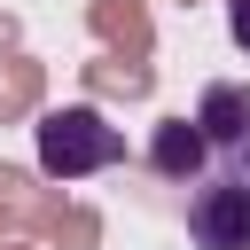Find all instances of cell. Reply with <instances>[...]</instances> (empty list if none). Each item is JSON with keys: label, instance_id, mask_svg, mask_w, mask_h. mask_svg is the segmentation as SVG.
Returning <instances> with one entry per match:
<instances>
[{"label": "cell", "instance_id": "3957f363", "mask_svg": "<svg viewBox=\"0 0 250 250\" xmlns=\"http://www.w3.org/2000/svg\"><path fill=\"white\" fill-rule=\"evenodd\" d=\"M148 164H156L164 180L195 188V180H203V164H211V133H203V117H164V125H156V141H148Z\"/></svg>", "mask_w": 250, "mask_h": 250}, {"label": "cell", "instance_id": "5b68a950", "mask_svg": "<svg viewBox=\"0 0 250 250\" xmlns=\"http://www.w3.org/2000/svg\"><path fill=\"white\" fill-rule=\"evenodd\" d=\"M227 31H234V47L250 55V0H227Z\"/></svg>", "mask_w": 250, "mask_h": 250}, {"label": "cell", "instance_id": "277c9868", "mask_svg": "<svg viewBox=\"0 0 250 250\" xmlns=\"http://www.w3.org/2000/svg\"><path fill=\"white\" fill-rule=\"evenodd\" d=\"M195 117H203V133H211V148H242V141H250V86H234V78H219V86H203V102H195Z\"/></svg>", "mask_w": 250, "mask_h": 250}, {"label": "cell", "instance_id": "6da1fadb", "mask_svg": "<svg viewBox=\"0 0 250 250\" xmlns=\"http://www.w3.org/2000/svg\"><path fill=\"white\" fill-rule=\"evenodd\" d=\"M109 164H125V133L94 102H62L39 117V172L47 180H94Z\"/></svg>", "mask_w": 250, "mask_h": 250}, {"label": "cell", "instance_id": "7a4b0ae2", "mask_svg": "<svg viewBox=\"0 0 250 250\" xmlns=\"http://www.w3.org/2000/svg\"><path fill=\"white\" fill-rule=\"evenodd\" d=\"M188 242L195 250H250V180L242 172L195 180V195H188Z\"/></svg>", "mask_w": 250, "mask_h": 250}, {"label": "cell", "instance_id": "8992f818", "mask_svg": "<svg viewBox=\"0 0 250 250\" xmlns=\"http://www.w3.org/2000/svg\"><path fill=\"white\" fill-rule=\"evenodd\" d=\"M234 172H242V180H250V141H242V148H234Z\"/></svg>", "mask_w": 250, "mask_h": 250}]
</instances>
